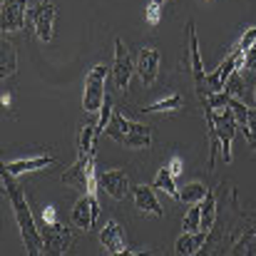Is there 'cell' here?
Instances as JSON below:
<instances>
[{
    "label": "cell",
    "instance_id": "cell-1",
    "mask_svg": "<svg viewBox=\"0 0 256 256\" xmlns=\"http://www.w3.org/2000/svg\"><path fill=\"white\" fill-rule=\"evenodd\" d=\"M2 189H5V194L10 196L12 214H15V222H18V229H20V236H22V244H25L28 254L40 256L45 252L42 232H40V226L35 224V216H32V212H30V204H28V196H25L22 186L15 182V176L8 170H2Z\"/></svg>",
    "mask_w": 256,
    "mask_h": 256
},
{
    "label": "cell",
    "instance_id": "cell-2",
    "mask_svg": "<svg viewBox=\"0 0 256 256\" xmlns=\"http://www.w3.org/2000/svg\"><path fill=\"white\" fill-rule=\"evenodd\" d=\"M60 179H62V184H68V186H78L80 192L97 194L100 182H97V172H94V157H82V154H78L75 164L62 172Z\"/></svg>",
    "mask_w": 256,
    "mask_h": 256
},
{
    "label": "cell",
    "instance_id": "cell-3",
    "mask_svg": "<svg viewBox=\"0 0 256 256\" xmlns=\"http://www.w3.org/2000/svg\"><path fill=\"white\" fill-rule=\"evenodd\" d=\"M107 85V65H94L85 75V94H82V110L87 114H97L107 100L104 94Z\"/></svg>",
    "mask_w": 256,
    "mask_h": 256
},
{
    "label": "cell",
    "instance_id": "cell-4",
    "mask_svg": "<svg viewBox=\"0 0 256 256\" xmlns=\"http://www.w3.org/2000/svg\"><path fill=\"white\" fill-rule=\"evenodd\" d=\"M186 35H189V60H192V78H194V90L196 97L202 102V107L209 104V85H206V72H204V62H202V52H199V40H196V30H194V20L186 22Z\"/></svg>",
    "mask_w": 256,
    "mask_h": 256
},
{
    "label": "cell",
    "instance_id": "cell-5",
    "mask_svg": "<svg viewBox=\"0 0 256 256\" xmlns=\"http://www.w3.org/2000/svg\"><path fill=\"white\" fill-rule=\"evenodd\" d=\"M137 65L130 55V50L124 48V42L120 38H114V62H112V85L117 92H127L130 80L134 75Z\"/></svg>",
    "mask_w": 256,
    "mask_h": 256
},
{
    "label": "cell",
    "instance_id": "cell-6",
    "mask_svg": "<svg viewBox=\"0 0 256 256\" xmlns=\"http://www.w3.org/2000/svg\"><path fill=\"white\" fill-rule=\"evenodd\" d=\"M236 127H239V122H236L232 107L214 110V130H216V137H219V144H222V160L226 164L232 162V142H234Z\"/></svg>",
    "mask_w": 256,
    "mask_h": 256
},
{
    "label": "cell",
    "instance_id": "cell-7",
    "mask_svg": "<svg viewBox=\"0 0 256 256\" xmlns=\"http://www.w3.org/2000/svg\"><path fill=\"white\" fill-rule=\"evenodd\" d=\"M40 232H42V242H45V252L48 254H65L75 244L72 232L65 229L60 222H42Z\"/></svg>",
    "mask_w": 256,
    "mask_h": 256
},
{
    "label": "cell",
    "instance_id": "cell-8",
    "mask_svg": "<svg viewBox=\"0 0 256 256\" xmlns=\"http://www.w3.org/2000/svg\"><path fill=\"white\" fill-rule=\"evenodd\" d=\"M100 202H97V194H82L78 202H75V206H72V214H70V219H72V224L78 226V229H82V232H90L94 224H97V219H100Z\"/></svg>",
    "mask_w": 256,
    "mask_h": 256
},
{
    "label": "cell",
    "instance_id": "cell-9",
    "mask_svg": "<svg viewBox=\"0 0 256 256\" xmlns=\"http://www.w3.org/2000/svg\"><path fill=\"white\" fill-rule=\"evenodd\" d=\"M30 22H32V30L35 35L42 40V42H50L52 40V28H55V5L42 0L38 8H32L28 12Z\"/></svg>",
    "mask_w": 256,
    "mask_h": 256
},
{
    "label": "cell",
    "instance_id": "cell-10",
    "mask_svg": "<svg viewBox=\"0 0 256 256\" xmlns=\"http://www.w3.org/2000/svg\"><path fill=\"white\" fill-rule=\"evenodd\" d=\"M244 58H246V55H242V52H229L226 60H224L214 72L206 75V85H209V90H212V92H222V90L226 87V82L232 80V75H234L236 70H242Z\"/></svg>",
    "mask_w": 256,
    "mask_h": 256
},
{
    "label": "cell",
    "instance_id": "cell-11",
    "mask_svg": "<svg viewBox=\"0 0 256 256\" xmlns=\"http://www.w3.org/2000/svg\"><path fill=\"white\" fill-rule=\"evenodd\" d=\"M97 182H100V189L112 196L114 202H122L130 192V176L124 170H104L97 174Z\"/></svg>",
    "mask_w": 256,
    "mask_h": 256
},
{
    "label": "cell",
    "instance_id": "cell-12",
    "mask_svg": "<svg viewBox=\"0 0 256 256\" xmlns=\"http://www.w3.org/2000/svg\"><path fill=\"white\" fill-rule=\"evenodd\" d=\"M25 8L28 0H2L0 5V28L2 32H18L25 28Z\"/></svg>",
    "mask_w": 256,
    "mask_h": 256
},
{
    "label": "cell",
    "instance_id": "cell-13",
    "mask_svg": "<svg viewBox=\"0 0 256 256\" xmlns=\"http://www.w3.org/2000/svg\"><path fill=\"white\" fill-rule=\"evenodd\" d=\"M100 244H102L104 254H130L124 236H122V226L114 219H107L104 226L100 229Z\"/></svg>",
    "mask_w": 256,
    "mask_h": 256
},
{
    "label": "cell",
    "instance_id": "cell-14",
    "mask_svg": "<svg viewBox=\"0 0 256 256\" xmlns=\"http://www.w3.org/2000/svg\"><path fill=\"white\" fill-rule=\"evenodd\" d=\"M132 199H134V209L140 214H147V216H162L164 209L154 194V186H147V184H140L132 189Z\"/></svg>",
    "mask_w": 256,
    "mask_h": 256
},
{
    "label": "cell",
    "instance_id": "cell-15",
    "mask_svg": "<svg viewBox=\"0 0 256 256\" xmlns=\"http://www.w3.org/2000/svg\"><path fill=\"white\" fill-rule=\"evenodd\" d=\"M137 75L144 85H154L160 75V50L157 48H142L137 58Z\"/></svg>",
    "mask_w": 256,
    "mask_h": 256
},
{
    "label": "cell",
    "instance_id": "cell-16",
    "mask_svg": "<svg viewBox=\"0 0 256 256\" xmlns=\"http://www.w3.org/2000/svg\"><path fill=\"white\" fill-rule=\"evenodd\" d=\"M120 144H122L124 150H150V144H152V130H150L147 124L132 122Z\"/></svg>",
    "mask_w": 256,
    "mask_h": 256
},
{
    "label": "cell",
    "instance_id": "cell-17",
    "mask_svg": "<svg viewBox=\"0 0 256 256\" xmlns=\"http://www.w3.org/2000/svg\"><path fill=\"white\" fill-rule=\"evenodd\" d=\"M58 160L50 157V154H40V157H28V160H15V162H5L2 170H8L12 176H20L25 172H38V170H45L50 164H55Z\"/></svg>",
    "mask_w": 256,
    "mask_h": 256
},
{
    "label": "cell",
    "instance_id": "cell-18",
    "mask_svg": "<svg viewBox=\"0 0 256 256\" xmlns=\"http://www.w3.org/2000/svg\"><path fill=\"white\" fill-rule=\"evenodd\" d=\"M206 239H209V234L206 232H184L176 242H174V252L179 256H192V254H199L202 252V246L206 244Z\"/></svg>",
    "mask_w": 256,
    "mask_h": 256
},
{
    "label": "cell",
    "instance_id": "cell-19",
    "mask_svg": "<svg viewBox=\"0 0 256 256\" xmlns=\"http://www.w3.org/2000/svg\"><path fill=\"white\" fill-rule=\"evenodd\" d=\"M15 72H18V52H15V45L5 35L2 42H0V78L8 80Z\"/></svg>",
    "mask_w": 256,
    "mask_h": 256
},
{
    "label": "cell",
    "instance_id": "cell-20",
    "mask_svg": "<svg viewBox=\"0 0 256 256\" xmlns=\"http://www.w3.org/2000/svg\"><path fill=\"white\" fill-rule=\"evenodd\" d=\"M216 192H209L206 196H204V202H202V232H206V234H212V229H214V224H216Z\"/></svg>",
    "mask_w": 256,
    "mask_h": 256
},
{
    "label": "cell",
    "instance_id": "cell-21",
    "mask_svg": "<svg viewBox=\"0 0 256 256\" xmlns=\"http://www.w3.org/2000/svg\"><path fill=\"white\" fill-rule=\"evenodd\" d=\"M206 194H209V189H206L202 182H189V184L179 186L176 202H182V204H199V202H204Z\"/></svg>",
    "mask_w": 256,
    "mask_h": 256
},
{
    "label": "cell",
    "instance_id": "cell-22",
    "mask_svg": "<svg viewBox=\"0 0 256 256\" xmlns=\"http://www.w3.org/2000/svg\"><path fill=\"white\" fill-rule=\"evenodd\" d=\"M94 140H97V122H90L80 130L78 140V154L82 157H94Z\"/></svg>",
    "mask_w": 256,
    "mask_h": 256
},
{
    "label": "cell",
    "instance_id": "cell-23",
    "mask_svg": "<svg viewBox=\"0 0 256 256\" xmlns=\"http://www.w3.org/2000/svg\"><path fill=\"white\" fill-rule=\"evenodd\" d=\"M174 179H176V176H174V174L170 172V167L164 164L162 170L157 172V176H154L152 186H154V189H162L164 194H170L172 199H176V196H179V186H176V182H174Z\"/></svg>",
    "mask_w": 256,
    "mask_h": 256
},
{
    "label": "cell",
    "instance_id": "cell-24",
    "mask_svg": "<svg viewBox=\"0 0 256 256\" xmlns=\"http://www.w3.org/2000/svg\"><path fill=\"white\" fill-rule=\"evenodd\" d=\"M182 104H184L182 94L174 92V94L160 100V102H154V104H150V107H142V112H176V110H182Z\"/></svg>",
    "mask_w": 256,
    "mask_h": 256
},
{
    "label": "cell",
    "instance_id": "cell-25",
    "mask_svg": "<svg viewBox=\"0 0 256 256\" xmlns=\"http://www.w3.org/2000/svg\"><path fill=\"white\" fill-rule=\"evenodd\" d=\"M254 45H256V25H252V28H249V30H244V32H242V38L229 48V52H242V55H246Z\"/></svg>",
    "mask_w": 256,
    "mask_h": 256
},
{
    "label": "cell",
    "instance_id": "cell-26",
    "mask_svg": "<svg viewBox=\"0 0 256 256\" xmlns=\"http://www.w3.org/2000/svg\"><path fill=\"white\" fill-rule=\"evenodd\" d=\"M199 226H202V202L199 204H189L186 216L182 222V229L184 232H199Z\"/></svg>",
    "mask_w": 256,
    "mask_h": 256
},
{
    "label": "cell",
    "instance_id": "cell-27",
    "mask_svg": "<svg viewBox=\"0 0 256 256\" xmlns=\"http://www.w3.org/2000/svg\"><path fill=\"white\" fill-rule=\"evenodd\" d=\"M229 107H232V112H234V117H236V122H239V127H246L249 124V107L242 102V97H229Z\"/></svg>",
    "mask_w": 256,
    "mask_h": 256
},
{
    "label": "cell",
    "instance_id": "cell-28",
    "mask_svg": "<svg viewBox=\"0 0 256 256\" xmlns=\"http://www.w3.org/2000/svg\"><path fill=\"white\" fill-rule=\"evenodd\" d=\"M112 112H114V104H112V97L107 94V100H104V104L100 110V120H97V137L104 134V130H107L110 120H112Z\"/></svg>",
    "mask_w": 256,
    "mask_h": 256
},
{
    "label": "cell",
    "instance_id": "cell-29",
    "mask_svg": "<svg viewBox=\"0 0 256 256\" xmlns=\"http://www.w3.org/2000/svg\"><path fill=\"white\" fill-rule=\"evenodd\" d=\"M160 8H162V5H157V2H152V0H150L147 12H144V18H147V22H150V25H160Z\"/></svg>",
    "mask_w": 256,
    "mask_h": 256
},
{
    "label": "cell",
    "instance_id": "cell-30",
    "mask_svg": "<svg viewBox=\"0 0 256 256\" xmlns=\"http://www.w3.org/2000/svg\"><path fill=\"white\" fill-rule=\"evenodd\" d=\"M167 167H170V172L174 176H179L182 174V157H172L170 162H167Z\"/></svg>",
    "mask_w": 256,
    "mask_h": 256
},
{
    "label": "cell",
    "instance_id": "cell-31",
    "mask_svg": "<svg viewBox=\"0 0 256 256\" xmlns=\"http://www.w3.org/2000/svg\"><path fill=\"white\" fill-rule=\"evenodd\" d=\"M242 132H254L256 134V107L254 110L249 107V124H246V127H242Z\"/></svg>",
    "mask_w": 256,
    "mask_h": 256
},
{
    "label": "cell",
    "instance_id": "cell-32",
    "mask_svg": "<svg viewBox=\"0 0 256 256\" xmlns=\"http://www.w3.org/2000/svg\"><path fill=\"white\" fill-rule=\"evenodd\" d=\"M42 222H58L55 206H45V209H42Z\"/></svg>",
    "mask_w": 256,
    "mask_h": 256
},
{
    "label": "cell",
    "instance_id": "cell-33",
    "mask_svg": "<svg viewBox=\"0 0 256 256\" xmlns=\"http://www.w3.org/2000/svg\"><path fill=\"white\" fill-rule=\"evenodd\" d=\"M244 140H246V144H249L252 150H256V134L254 132H244Z\"/></svg>",
    "mask_w": 256,
    "mask_h": 256
},
{
    "label": "cell",
    "instance_id": "cell-34",
    "mask_svg": "<svg viewBox=\"0 0 256 256\" xmlns=\"http://www.w3.org/2000/svg\"><path fill=\"white\" fill-rule=\"evenodd\" d=\"M152 2H157V5H164V2H167V0H152Z\"/></svg>",
    "mask_w": 256,
    "mask_h": 256
},
{
    "label": "cell",
    "instance_id": "cell-35",
    "mask_svg": "<svg viewBox=\"0 0 256 256\" xmlns=\"http://www.w3.org/2000/svg\"><path fill=\"white\" fill-rule=\"evenodd\" d=\"M254 102H256V90H254Z\"/></svg>",
    "mask_w": 256,
    "mask_h": 256
}]
</instances>
